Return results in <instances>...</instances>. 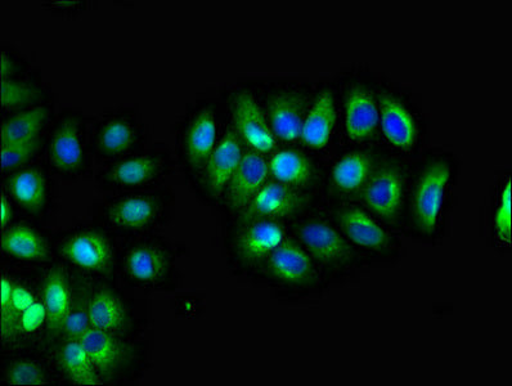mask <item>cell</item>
I'll use <instances>...</instances> for the list:
<instances>
[{"mask_svg": "<svg viewBox=\"0 0 512 386\" xmlns=\"http://www.w3.org/2000/svg\"><path fill=\"white\" fill-rule=\"evenodd\" d=\"M289 235L307 251L330 291L357 284L371 271L331 221L322 201L289 224Z\"/></svg>", "mask_w": 512, "mask_h": 386, "instance_id": "3957f363", "label": "cell"}, {"mask_svg": "<svg viewBox=\"0 0 512 386\" xmlns=\"http://www.w3.org/2000/svg\"><path fill=\"white\" fill-rule=\"evenodd\" d=\"M13 73H15V62H13L10 55H7L6 51H3L2 57H0V75H2V80L11 79Z\"/></svg>", "mask_w": 512, "mask_h": 386, "instance_id": "74e56055", "label": "cell"}, {"mask_svg": "<svg viewBox=\"0 0 512 386\" xmlns=\"http://www.w3.org/2000/svg\"><path fill=\"white\" fill-rule=\"evenodd\" d=\"M58 253L71 266L85 272L106 273L114 264L110 240L97 231L73 233L58 245Z\"/></svg>", "mask_w": 512, "mask_h": 386, "instance_id": "ffe728a7", "label": "cell"}, {"mask_svg": "<svg viewBox=\"0 0 512 386\" xmlns=\"http://www.w3.org/2000/svg\"><path fill=\"white\" fill-rule=\"evenodd\" d=\"M271 179L268 156L246 148L240 166L229 179L219 205L222 206L229 218L244 210L254 199L256 193L262 190L264 184Z\"/></svg>", "mask_w": 512, "mask_h": 386, "instance_id": "e0dca14e", "label": "cell"}, {"mask_svg": "<svg viewBox=\"0 0 512 386\" xmlns=\"http://www.w3.org/2000/svg\"><path fill=\"white\" fill-rule=\"evenodd\" d=\"M4 381L10 385L43 386L48 384L42 367L33 361H16L8 366Z\"/></svg>", "mask_w": 512, "mask_h": 386, "instance_id": "d6a6232c", "label": "cell"}, {"mask_svg": "<svg viewBox=\"0 0 512 386\" xmlns=\"http://www.w3.org/2000/svg\"><path fill=\"white\" fill-rule=\"evenodd\" d=\"M48 313L46 305L43 302L35 300L28 309L21 313L19 323H17V332L22 334H34L43 325L47 326Z\"/></svg>", "mask_w": 512, "mask_h": 386, "instance_id": "d590c367", "label": "cell"}, {"mask_svg": "<svg viewBox=\"0 0 512 386\" xmlns=\"http://www.w3.org/2000/svg\"><path fill=\"white\" fill-rule=\"evenodd\" d=\"M165 196L128 195L112 201L105 210V221L115 230L134 232L147 230L163 218L166 210Z\"/></svg>", "mask_w": 512, "mask_h": 386, "instance_id": "d6986e66", "label": "cell"}, {"mask_svg": "<svg viewBox=\"0 0 512 386\" xmlns=\"http://www.w3.org/2000/svg\"><path fill=\"white\" fill-rule=\"evenodd\" d=\"M40 139L33 141L13 143V145L2 146L0 160H2V169L4 172L20 168L33 159L39 150Z\"/></svg>", "mask_w": 512, "mask_h": 386, "instance_id": "e575fe53", "label": "cell"}, {"mask_svg": "<svg viewBox=\"0 0 512 386\" xmlns=\"http://www.w3.org/2000/svg\"><path fill=\"white\" fill-rule=\"evenodd\" d=\"M227 115L246 148L269 156L281 146L269 125L255 83L240 85L229 92Z\"/></svg>", "mask_w": 512, "mask_h": 386, "instance_id": "7c38bea8", "label": "cell"}, {"mask_svg": "<svg viewBox=\"0 0 512 386\" xmlns=\"http://www.w3.org/2000/svg\"><path fill=\"white\" fill-rule=\"evenodd\" d=\"M13 199L30 212H39L47 201V181L42 170L28 168L13 174L8 181Z\"/></svg>", "mask_w": 512, "mask_h": 386, "instance_id": "f1b7e54d", "label": "cell"}, {"mask_svg": "<svg viewBox=\"0 0 512 386\" xmlns=\"http://www.w3.org/2000/svg\"><path fill=\"white\" fill-rule=\"evenodd\" d=\"M85 350L101 376L115 374L129 361V348L118 336L91 329L82 339Z\"/></svg>", "mask_w": 512, "mask_h": 386, "instance_id": "603a6c76", "label": "cell"}, {"mask_svg": "<svg viewBox=\"0 0 512 386\" xmlns=\"http://www.w3.org/2000/svg\"><path fill=\"white\" fill-rule=\"evenodd\" d=\"M48 110L46 107H31V109L17 112L6 121H3L0 137L2 146L13 143L33 141L39 138L40 130L46 123Z\"/></svg>", "mask_w": 512, "mask_h": 386, "instance_id": "4dcf8cb0", "label": "cell"}, {"mask_svg": "<svg viewBox=\"0 0 512 386\" xmlns=\"http://www.w3.org/2000/svg\"><path fill=\"white\" fill-rule=\"evenodd\" d=\"M335 75L340 92L343 147L377 146L379 70L366 62H353Z\"/></svg>", "mask_w": 512, "mask_h": 386, "instance_id": "277c9868", "label": "cell"}, {"mask_svg": "<svg viewBox=\"0 0 512 386\" xmlns=\"http://www.w3.org/2000/svg\"><path fill=\"white\" fill-rule=\"evenodd\" d=\"M89 320L92 329L120 336L128 329L127 307L118 294L110 289L96 291L88 300Z\"/></svg>", "mask_w": 512, "mask_h": 386, "instance_id": "d4e9b609", "label": "cell"}, {"mask_svg": "<svg viewBox=\"0 0 512 386\" xmlns=\"http://www.w3.org/2000/svg\"><path fill=\"white\" fill-rule=\"evenodd\" d=\"M88 300L83 295H78V298L73 300V305L67 316L64 334L67 340H82L84 335L92 329L91 320H89Z\"/></svg>", "mask_w": 512, "mask_h": 386, "instance_id": "836d02e7", "label": "cell"}, {"mask_svg": "<svg viewBox=\"0 0 512 386\" xmlns=\"http://www.w3.org/2000/svg\"><path fill=\"white\" fill-rule=\"evenodd\" d=\"M226 124L222 125L219 107L214 103H205L199 107L188 121L183 137V151L188 166L195 172H201L204 168L222 138Z\"/></svg>", "mask_w": 512, "mask_h": 386, "instance_id": "ac0fdd59", "label": "cell"}, {"mask_svg": "<svg viewBox=\"0 0 512 386\" xmlns=\"http://www.w3.org/2000/svg\"><path fill=\"white\" fill-rule=\"evenodd\" d=\"M73 291L70 281L62 269H52L43 286V303L46 305L49 334H62L67 316L73 305Z\"/></svg>", "mask_w": 512, "mask_h": 386, "instance_id": "484cf974", "label": "cell"}, {"mask_svg": "<svg viewBox=\"0 0 512 386\" xmlns=\"http://www.w3.org/2000/svg\"><path fill=\"white\" fill-rule=\"evenodd\" d=\"M269 125L281 146H299L313 100L316 79H282L255 83Z\"/></svg>", "mask_w": 512, "mask_h": 386, "instance_id": "52a82bcc", "label": "cell"}, {"mask_svg": "<svg viewBox=\"0 0 512 386\" xmlns=\"http://www.w3.org/2000/svg\"><path fill=\"white\" fill-rule=\"evenodd\" d=\"M170 255L156 245H138L130 249L124 258V271L133 281L156 284L168 275Z\"/></svg>", "mask_w": 512, "mask_h": 386, "instance_id": "cb8c5ba5", "label": "cell"}, {"mask_svg": "<svg viewBox=\"0 0 512 386\" xmlns=\"http://www.w3.org/2000/svg\"><path fill=\"white\" fill-rule=\"evenodd\" d=\"M246 147L228 119L217 147L201 170V190L211 203L219 204L229 179L235 174Z\"/></svg>", "mask_w": 512, "mask_h": 386, "instance_id": "2e32d148", "label": "cell"}, {"mask_svg": "<svg viewBox=\"0 0 512 386\" xmlns=\"http://www.w3.org/2000/svg\"><path fill=\"white\" fill-rule=\"evenodd\" d=\"M386 156L377 146L340 148L326 164L322 203H354Z\"/></svg>", "mask_w": 512, "mask_h": 386, "instance_id": "30bf717a", "label": "cell"}, {"mask_svg": "<svg viewBox=\"0 0 512 386\" xmlns=\"http://www.w3.org/2000/svg\"><path fill=\"white\" fill-rule=\"evenodd\" d=\"M511 193L512 170L502 166L493 174L479 215L480 236L500 257H507L512 250Z\"/></svg>", "mask_w": 512, "mask_h": 386, "instance_id": "5bb4252c", "label": "cell"}, {"mask_svg": "<svg viewBox=\"0 0 512 386\" xmlns=\"http://www.w3.org/2000/svg\"><path fill=\"white\" fill-rule=\"evenodd\" d=\"M0 248L17 259L46 260L49 258L48 242L34 228L16 224L3 230Z\"/></svg>", "mask_w": 512, "mask_h": 386, "instance_id": "4316f807", "label": "cell"}, {"mask_svg": "<svg viewBox=\"0 0 512 386\" xmlns=\"http://www.w3.org/2000/svg\"><path fill=\"white\" fill-rule=\"evenodd\" d=\"M38 88L20 80L6 79L0 82V103L3 109H20L38 97Z\"/></svg>", "mask_w": 512, "mask_h": 386, "instance_id": "1f68e13d", "label": "cell"}, {"mask_svg": "<svg viewBox=\"0 0 512 386\" xmlns=\"http://www.w3.org/2000/svg\"><path fill=\"white\" fill-rule=\"evenodd\" d=\"M411 163L412 161L399 159V157L386 156L354 201L389 230L401 236Z\"/></svg>", "mask_w": 512, "mask_h": 386, "instance_id": "9c48e42d", "label": "cell"}, {"mask_svg": "<svg viewBox=\"0 0 512 386\" xmlns=\"http://www.w3.org/2000/svg\"><path fill=\"white\" fill-rule=\"evenodd\" d=\"M341 235L368 268H394L407 257L404 239L372 217L357 203H322Z\"/></svg>", "mask_w": 512, "mask_h": 386, "instance_id": "5b68a950", "label": "cell"}, {"mask_svg": "<svg viewBox=\"0 0 512 386\" xmlns=\"http://www.w3.org/2000/svg\"><path fill=\"white\" fill-rule=\"evenodd\" d=\"M322 201L318 193L296 190L275 179H269L262 190L256 193L251 203L240 213L229 218L231 227L240 226L255 219H273L290 224Z\"/></svg>", "mask_w": 512, "mask_h": 386, "instance_id": "4fadbf2b", "label": "cell"}, {"mask_svg": "<svg viewBox=\"0 0 512 386\" xmlns=\"http://www.w3.org/2000/svg\"><path fill=\"white\" fill-rule=\"evenodd\" d=\"M137 138V129L132 121L125 118H112L105 121L98 129L97 151L106 157L120 156L136 145Z\"/></svg>", "mask_w": 512, "mask_h": 386, "instance_id": "f546056e", "label": "cell"}, {"mask_svg": "<svg viewBox=\"0 0 512 386\" xmlns=\"http://www.w3.org/2000/svg\"><path fill=\"white\" fill-rule=\"evenodd\" d=\"M379 137L377 147L386 155L412 161L428 150L433 121L422 93L379 71Z\"/></svg>", "mask_w": 512, "mask_h": 386, "instance_id": "7a4b0ae2", "label": "cell"}, {"mask_svg": "<svg viewBox=\"0 0 512 386\" xmlns=\"http://www.w3.org/2000/svg\"><path fill=\"white\" fill-rule=\"evenodd\" d=\"M268 164L275 181L321 195L327 163L320 157L299 146H280L268 156Z\"/></svg>", "mask_w": 512, "mask_h": 386, "instance_id": "9a60e30c", "label": "cell"}, {"mask_svg": "<svg viewBox=\"0 0 512 386\" xmlns=\"http://www.w3.org/2000/svg\"><path fill=\"white\" fill-rule=\"evenodd\" d=\"M166 160L160 155H141L110 166L102 181L111 187L136 188L156 181L165 172Z\"/></svg>", "mask_w": 512, "mask_h": 386, "instance_id": "7402d4cb", "label": "cell"}, {"mask_svg": "<svg viewBox=\"0 0 512 386\" xmlns=\"http://www.w3.org/2000/svg\"><path fill=\"white\" fill-rule=\"evenodd\" d=\"M58 365L74 384H102V376L94 367L82 340H67L58 352Z\"/></svg>", "mask_w": 512, "mask_h": 386, "instance_id": "83f0119b", "label": "cell"}, {"mask_svg": "<svg viewBox=\"0 0 512 386\" xmlns=\"http://www.w3.org/2000/svg\"><path fill=\"white\" fill-rule=\"evenodd\" d=\"M49 160L62 174H76L84 163L83 128L74 115L65 116L53 129L48 145Z\"/></svg>", "mask_w": 512, "mask_h": 386, "instance_id": "44dd1931", "label": "cell"}, {"mask_svg": "<svg viewBox=\"0 0 512 386\" xmlns=\"http://www.w3.org/2000/svg\"><path fill=\"white\" fill-rule=\"evenodd\" d=\"M12 219V206L6 195H2V204H0V221H2V230H6Z\"/></svg>", "mask_w": 512, "mask_h": 386, "instance_id": "f35d334b", "label": "cell"}, {"mask_svg": "<svg viewBox=\"0 0 512 386\" xmlns=\"http://www.w3.org/2000/svg\"><path fill=\"white\" fill-rule=\"evenodd\" d=\"M254 278L299 303L320 302L330 293L312 258L289 233L264 260Z\"/></svg>", "mask_w": 512, "mask_h": 386, "instance_id": "8992f818", "label": "cell"}, {"mask_svg": "<svg viewBox=\"0 0 512 386\" xmlns=\"http://www.w3.org/2000/svg\"><path fill=\"white\" fill-rule=\"evenodd\" d=\"M15 284L6 276L0 281V311L6 312L10 308L11 298Z\"/></svg>", "mask_w": 512, "mask_h": 386, "instance_id": "8d00e7d4", "label": "cell"}, {"mask_svg": "<svg viewBox=\"0 0 512 386\" xmlns=\"http://www.w3.org/2000/svg\"><path fill=\"white\" fill-rule=\"evenodd\" d=\"M289 224L273 219L255 221L231 227L228 240L229 262L237 272L254 277L272 251L285 240Z\"/></svg>", "mask_w": 512, "mask_h": 386, "instance_id": "8fae6325", "label": "cell"}, {"mask_svg": "<svg viewBox=\"0 0 512 386\" xmlns=\"http://www.w3.org/2000/svg\"><path fill=\"white\" fill-rule=\"evenodd\" d=\"M464 161L451 147L430 146L412 160L402 217V236L438 248L452 233Z\"/></svg>", "mask_w": 512, "mask_h": 386, "instance_id": "6da1fadb", "label": "cell"}, {"mask_svg": "<svg viewBox=\"0 0 512 386\" xmlns=\"http://www.w3.org/2000/svg\"><path fill=\"white\" fill-rule=\"evenodd\" d=\"M299 147L329 161L343 148V119L338 79L335 74L318 76L313 100L305 118Z\"/></svg>", "mask_w": 512, "mask_h": 386, "instance_id": "ba28073f", "label": "cell"}]
</instances>
